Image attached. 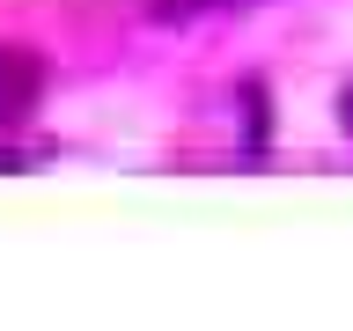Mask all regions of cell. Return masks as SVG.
<instances>
[{
    "label": "cell",
    "instance_id": "obj_3",
    "mask_svg": "<svg viewBox=\"0 0 353 331\" xmlns=\"http://www.w3.org/2000/svg\"><path fill=\"white\" fill-rule=\"evenodd\" d=\"M339 118H346V132H353V81L339 88Z\"/></svg>",
    "mask_w": 353,
    "mask_h": 331
},
{
    "label": "cell",
    "instance_id": "obj_1",
    "mask_svg": "<svg viewBox=\"0 0 353 331\" xmlns=\"http://www.w3.org/2000/svg\"><path fill=\"white\" fill-rule=\"evenodd\" d=\"M37 88H44L37 52H22V44H0V118H22V110L37 103Z\"/></svg>",
    "mask_w": 353,
    "mask_h": 331
},
{
    "label": "cell",
    "instance_id": "obj_2",
    "mask_svg": "<svg viewBox=\"0 0 353 331\" xmlns=\"http://www.w3.org/2000/svg\"><path fill=\"white\" fill-rule=\"evenodd\" d=\"M206 8H250V0H148L154 22H192V15H206Z\"/></svg>",
    "mask_w": 353,
    "mask_h": 331
}]
</instances>
